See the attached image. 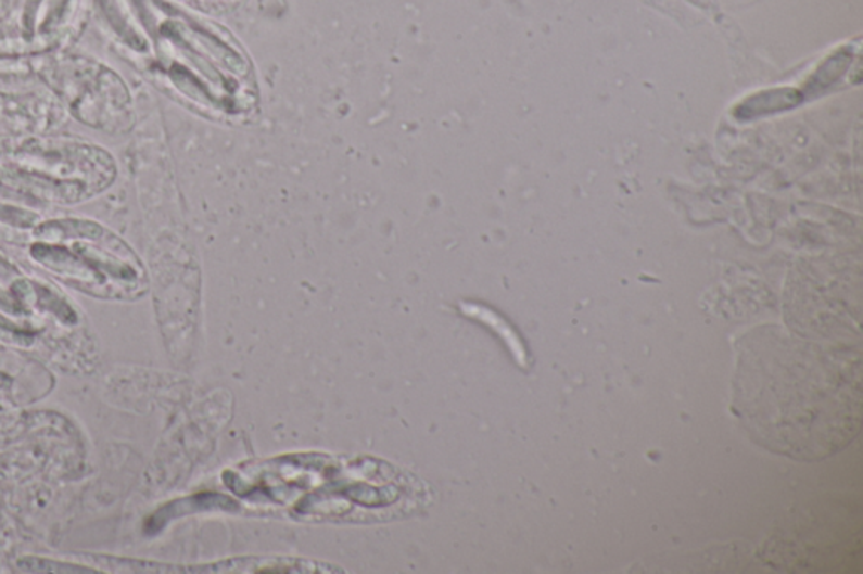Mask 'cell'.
I'll return each instance as SVG.
<instances>
[{
  "label": "cell",
  "mask_w": 863,
  "mask_h": 574,
  "mask_svg": "<svg viewBox=\"0 0 863 574\" xmlns=\"http://www.w3.org/2000/svg\"><path fill=\"white\" fill-rule=\"evenodd\" d=\"M188 573L198 574H250V573H287V574H343L346 571L334 564L317 563L301 558H233V560L216 561L212 564L189 567Z\"/></svg>",
  "instance_id": "6da1fadb"
},
{
  "label": "cell",
  "mask_w": 863,
  "mask_h": 574,
  "mask_svg": "<svg viewBox=\"0 0 863 574\" xmlns=\"http://www.w3.org/2000/svg\"><path fill=\"white\" fill-rule=\"evenodd\" d=\"M466 308H468V310H465L466 314L481 320L484 326L490 327L491 331L496 332V334L503 339L509 353H511V356L517 360L518 366H521L523 369L529 368V347L524 344L521 335L515 331V327L511 326V323L506 322L502 316H498L496 311L490 310V308L478 307V305H468Z\"/></svg>",
  "instance_id": "7a4b0ae2"
}]
</instances>
